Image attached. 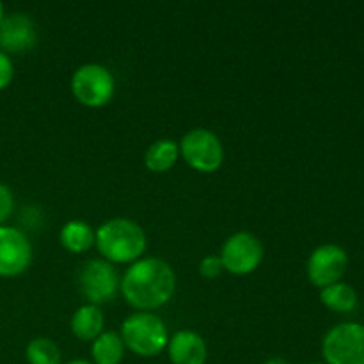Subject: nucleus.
<instances>
[{
    "instance_id": "nucleus-2",
    "label": "nucleus",
    "mask_w": 364,
    "mask_h": 364,
    "mask_svg": "<svg viewBox=\"0 0 364 364\" xmlns=\"http://www.w3.org/2000/svg\"><path fill=\"white\" fill-rule=\"evenodd\" d=\"M96 249L105 262L135 263L146 252V233L135 220L116 217L109 219L96 230Z\"/></svg>"
},
{
    "instance_id": "nucleus-4",
    "label": "nucleus",
    "mask_w": 364,
    "mask_h": 364,
    "mask_svg": "<svg viewBox=\"0 0 364 364\" xmlns=\"http://www.w3.org/2000/svg\"><path fill=\"white\" fill-rule=\"evenodd\" d=\"M71 92L80 105L100 109L114 98L116 80L109 68L103 64H82L71 77Z\"/></svg>"
},
{
    "instance_id": "nucleus-9",
    "label": "nucleus",
    "mask_w": 364,
    "mask_h": 364,
    "mask_svg": "<svg viewBox=\"0 0 364 364\" xmlns=\"http://www.w3.org/2000/svg\"><path fill=\"white\" fill-rule=\"evenodd\" d=\"M348 267L345 249L336 244H323L311 252L308 259V277L316 288H326L340 283Z\"/></svg>"
},
{
    "instance_id": "nucleus-20",
    "label": "nucleus",
    "mask_w": 364,
    "mask_h": 364,
    "mask_svg": "<svg viewBox=\"0 0 364 364\" xmlns=\"http://www.w3.org/2000/svg\"><path fill=\"white\" fill-rule=\"evenodd\" d=\"M14 208V196L6 183L0 181V226H4Z\"/></svg>"
},
{
    "instance_id": "nucleus-3",
    "label": "nucleus",
    "mask_w": 364,
    "mask_h": 364,
    "mask_svg": "<svg viewBox=\"0 0 364 364\" xmlns=\"http://www.w3.org/2000/svg\"><path fill=\"white\" fill-rule=\"evenodd\" d=\"M119 336L124 348L141 358H156L169 343L166 323L148 311H137L124 318Z\"/></svg>"
},
{
    "instance_id": "nucleus-21",
    "label": "nucleus",
    "mask_w": 364,
    "mask_h": 364,
    "mask_svg": "<svg viewBox=\"0 0 364 364\" xmlns=\"http://www.w3.org/2000/svg\"><path fill=\"white\" fill-rule=\"evenodd\" d=\"M14 78V64L11 55L0 52V91L7 89Z\"/></svg>"
},
{
    "instance_id": "nucleus-12",
    "label": "nucleus",
    "mask_w": 364,
    "mask_h": 364,
    "mask_svg": "<svg viewBox=\"0 0 364 364\" xmlns=\"http://www.w3.org/2000/svg\"><path fill=\"white\" fill-rule=\"evenodd\" d=\"M166 350L173 364H206L208 361L206 341L194 331H178L169 338Z\"/></svg>"
},
{
    "instance_id": "nucleus-14",
    "label": "nucleus",
    "mask_w": 364,
    "mask_h": 364,
    "mask_svg": "<svg viewBox=\"0 0 364 364\" xmlns=\"http://www.w3.org/2000/svg\"><path fill=\"white\" fill-rule=\"evenodd\" d=\"M60 245H63L66 251L73 252V255H84L89 249L95 247L96 240V231L92 230L91 224H87L85 220H68L63 228H60L59 233Z\"/></svg>"
},
{
    "instance_id": "nucleus-18",
    "label": "nucleus",
    "mask_w": 364,
    "mask_h": 364,
    "mask_svg": "<svg viewBox=\"0 0 364 364\" xmlns=\"http://www.w3.org/2000/svg\"><path fill=\"white\" fill-rule=\"evenodd\" d=\"M28 364H63V354L55 341L50 338H34L25 348Z\"/></svg>"
},
{
    "instance_id": "nucleus-25",
    "label": "nucleus",
    "mask_w": 364,
    "mask_h": 364,
    "mask_svg": "<svg viewBox=\"0 0 364 364\" xmlns=\"http://www.w3.org/2000/svg\"><path fill=\"white\" fill-rule=\"evenodd\" d=\"M309 364H326V363H309Z\"/></svg>"
},
{
    "instance_id": "nucleus-7",
    "label": "nucleus",
    "mask_w": 364,
    "mask_h": 364,
    "mask_svg": "<svg viewBox=\"0 0 364 364\" xmlns=\"http://www.w3.org/2000/svg\"><path fill=\"white\" fill-rule=\"evenodd\" d=\"M322 355L326 364H364V326L345 322L323 336Z\"/></svg>"
},
{
    "instance_id": "nucleus-23",
    "label": "nucleus",
    "mask_w": 364,
    "mask_h": 364,
    "mask_svg": "<svg viewBox=\"0 0 364 364\" xmlns=\"http://www.w3.org/2000/svg\"><path fill=\"white\" fill-rule=\"evenodd\" d=\"M66 364H92L91 361H85V359H73V361L66 363Z\"/></svg>"
},
{
    "instance_id": "nucleus-13",
    "label": "nucleus",
    "mask_w": 364,
    "mask_h": 364,
    "mask_svg": "<svg viewBox=\"0 0 364 364\" xmlns=\"http://www.w3.org/2000/svg\"><path fill=\"white\" fill-rule=\"evenodd\" d=\"M71 333L82 341H92L103 333L105 316L95 304H84L71 316Z\"/></svg>"
},
{
    "instance_id": "nucleus-24",
    "label": "nucleus",
    "mask_w": 364,
    "mask_h": 364,
    "mask_svg": "<svg viewBox=\"0 0 364 364\" xmlns=\"http://www.w3.org/2000/svg\"><path fill=\"white\" fill-rule=\"evenodd\" d=\"M4 16H6V11H4V6H2V2H0V23H2Z\"/></svg>"
},
{
    "instance_id": "nucleus-8",
    "label": "nucleus",
    "mask_w": 364,
    "mask_h": 364,
    "mask_svg": "<svg viewBox=\"0 0 364 364\" xmlns=\"http://www.w3.org/2000/svg\"><path fill=\"white\" fill-rule=\"evenodd\" d=\"M263 255L265 249L256 235L238 231L224 242L219 258L224 270L231 276H249L262 265Z\"/></svg>"
},
{
    "instance_id": "nucleus-15",
    "label": "nucleus",
    "mask_w": 364,
    "mask_h": 364,
    "mask_svg": "<svg viewBox=\"0 0 364 364\" xmlns=\"http://www.w3.org/2000/svg\"><path fill=\"white\" fill-rule=\"evenodd\" d=\"M180 159V146L173 139H159L144 153V166L151 173H167Z\"/></svg>"
},
{
    "instance_id": "nucleus-16",
    "label": "nucleus",
    "mask_w": 364,
    "mask_h": 364,
    "mask_svg": "<svg viewBox=\"0 0 364 364\" xmlns=\"http://www.w3.org/2000/svg\"><path fill=\"white\" fill-rule=\"evenodd\" d=\"M123 340L117 333H102L96 340L91 341L92 364H121L124 359Z\"/></svg>"
},
{
    "instance_id": "nucleus-11",
    "label": "nucleus",
    "mask_w": 364,
    "mask_h": 364,
    "mask_svg": "<svg viewBox=\"0 0 364 364\" xmlns=\"http://www.w3.org/2000/svg\"><path fill=\"white\" fill-rule=\"evenodd\" d=\"M38 43V28L34 20L25 13L6 14L0 23V52L25 53Z\"/></svg>"
},
{
    "instance_id": "nucleus-6",
    "label": "nucleus",
    "mask_w": 364,
    "mask_h": 364,
    "mask_svg": "<svg viewBox=\"0 0 364 364\" xmlns=\"http://www.w3.org/2000/svg\"><path fill=\"white\" fill-rule=\"evenodd\" d=\"M180 156L198 173H215L224 162V146L208 128H192L180 142Z\"/></svg>"
},
{
    "instance_id": "nucleus-1",
    "label": "nucleus",
    "mask_w": 364,
    "mask_h": 364,
    "mask_svg": "<svg viewBox=\"0 0 364 364\" xmlns=\"http://www.w3.org/2000/svg\"><path fill=\"white\" fill-rule=\"evenodd\" d=\"M176 274L160 258H141L132 263L121 277L119 291L124 301L137 311H155L173 299Z\"/></svg>"
},
{
    "instance_id": "nucleus-17",
    "label": "nucleus",
    "mask_w": 364,
    "mask_h": 364,
    "mask_svg": "<svg viewBox=\"0 0 364 364\" xmlns=\"http://www.w3.org/2000/svg\"><path fill=\"white\" fill-rule=\"evenodd\" d=\"M320 301L327 309L336 313H350L358 306V294L350 284L334 283L320 290Z\"/></svg>"
},
{
    "instance_id": "nucleus-5",
    "label": "nucleus",
    "mask_w": 364,
    "mask_h": 364,
    "mask_svg": "<svg viewBox=\"0 0 364 364\" xmlns=\"http://www.w3.org/2000/svg\"><path fill=\"white\" fill-rule=\"evenodd\" d=\"M77 284L89 304L102 306L112 302L119 294L121 279L116 267L103 258H92L82 263L78 269Z\"/></svg>"
},
{
    "instance_id": "nucleus-22",
    "label": "nucleus",
    "mask_w": 364,
    "mask_h": 364,
    "mask_svg": "<svg viewBox=\"0 0 364 364\" xmlns=\"http://www.w3.org/2000/svg\"><path fill=\"white\" fill-rule=\"evenodd\" d=\"M265 364H291V363L287 361L284 358H270L269 361H265Z\"/></svg>"
},
{
    "instance_id": "nucleus-19",
    "label": "nucleus",
    "mask_w": 364,
    "mask_h": 364,
    "mask_svg": "<svg viewBox=\"0 0 364 364\" xmlns=\"http://www.w3.org/2000/svg\"><path fill=\"white\" fill-rule=\"evenodd\" d=\"M223 272V262H220L219 256L215 255L205 256V258L201 259V263H199V274H201L203 277H206V279H215V277H219Z\"/></svg>"
},
{
    "instance_id": "nucleus-10",
    "label": "nucleus",
    "mask_w": 364,
    "mask_h": 364,
    "mask_svg": "<svg viewBox=\"0 0 364 364\" xmlns=\"http://www.w3.org/2000/svg\"><path fill=\"white\" fill-rule=\"evenodd\" d=\"M32 263V245L18 228L0 226V277L21 276Z\"/></svg>"
}]
</instances>
